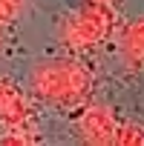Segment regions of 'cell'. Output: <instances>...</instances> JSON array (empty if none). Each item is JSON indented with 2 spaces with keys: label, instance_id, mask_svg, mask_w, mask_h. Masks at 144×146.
<instances>
[{
  "label": "cell",
  "instance_id": "8992f818",
  "mask_svg": "<svg viewBox=\"0 0 144 146\" xmlns=\"http://www.w3.org/2000/svg\"><path fill=\"white\" fill-rule=\"evenodd\" d=\"M115 146H144V123L121 117L115 126Z\"/></svg>",
  "mask_w": 144,
  "mask_h": 146
},
{
  "label": "cell",
  "instance_id": "277c9868",
  "mask_svg": "<svg viewBox=\"0 0 144 146\" xmlns=\"http://www.w3.org/2000/svg\"><path fill=\"white\" fill-rule=\"evenodd\" d=\"M118 112L107 103L89 100L81 112H75V126L78 137L89 146H115V126H118Z\"/></svg>",
  "mask_w": 144,
  "mask_h": 146
},
{
  "label": "cell",
  "instance_id": "9c48e42d",
  "mask_svg": "<svg viewBox=\"0 0 144 146\" xmlns=\"http://www.w3.org/2000/svg\"><path fill=\"white\" fill-rule=\"evenodd\" d=\"M0 40H3V29H0Z\"/></svg>",
  "mask_w": 144,
  "mask_h": 146
},
{
  "label": "cell",
  "instance_id": "7a4b0ae2",
  "mask_svg": "<svg viewBox=\"0 0 144 146\" xmlns=\"http://www.w3.org/2000/svg\"><path fill=\"white\" fill-rule=\"evenodd\" d=\"M118 9L84 3L78 12H69L63 17L58 40L69 54H89L118 32Z\"/></svg>",
  "mask_w": 144,
  "mask_h": 146
},
{
  "label": "cell",
  "instance_id": "5b68a950",
  "mask_svg": "<svg viewBox=\"0 0 144 146\" xmlns=\"http://www.w3.org/2000/svg\"><path fill=\"white\" fill-rule=\"evenodd\" d=\"M118 57L127 75H144V15L127 20L118 32Z\"/></svg>",
  "mask_w": 144,
  "mask_h": 146
},
{
  "label": "cell",
  "instance_id": "ba28073f",
  "mask_svg": "<svg viewBox=\"0 0 144 146\" xmlns=\"http://www.w3.org/2000/svg\"><path fill=\"white\" fill-rule=\"evenodd\" d=\"M84 3H95V6H107V9H118L124 6V0H84Z\"/></svg>",
  "mask_w": 144,
  "mask_h": 146
},
{
  "label": "cell",
  "instance_id": "3957f363",
  "mask_svg": "<svg viewBox=\"0 0 144 146\" xmlns=\"http://www.w3.org/2000/svg\"><path fill=\"white\" fill-rule=\"evenodd\" d=\"M40 143L38 112L23 86L0 75V146H35Z\"/></svg>",
  "mask_w": 144,
  "mask_h": 146
},
{
  "label": "cell",
  "instance_id": "52a82bcc",
  "mask_svg": "<svg viewBox=\"0 0 144 146\" xmlns=\"http://www.w3.org/2000/svg\"><path fill=\"white\" fill-rule=\"evenodd\" d=\"M26 9V0H0V29L15 23Z\"/></svg>",
  "mask_w": 144,
  "mask_h": 146
},
{
  "label": "cell",
  "instance_id": "6da1fadb",
  "mask_svg": "<svg viewBox=\"0 0 144 146\" xmlns=\"http://www.w3.org/2000/svg\"><path fill=\"white\" fill-rule=\"evenodd\" d=\"M92 92L95 72L84 60H78V54L38 60L29 72V95L58 112H81L92 100Z\"/></svg>",
  "mask_w": 144,
  "mask_h": 146
}]
</instances>
